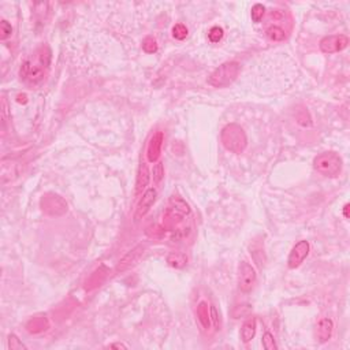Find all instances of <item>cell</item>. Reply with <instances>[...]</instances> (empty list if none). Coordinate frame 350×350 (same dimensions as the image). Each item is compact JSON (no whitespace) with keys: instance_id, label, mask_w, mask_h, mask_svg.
I'll return each mask as SVG.
<instances>
[{"instance_id":"18","label":"cell","mask_w":350,"mask_h":350,"mask_svg":"<svg viewBox=\"0 0 350 350\" xmlns=\"http://www.w3.org/2000/svg\"><path fill=\"white\" fill-rule=\"evenodd\" d=\"M266 33H267L268 38L272 40V42H284V38H286V33H284V29L276 25L270 26Z\"/></svg>"},{"instance_id":"2","label":"cell","mask_w":350,"mask_h":350,"mask_svg":"<svg viewBox=\"0 0 350 350\" xmlns=\"http://www.w3.org/2000/svg\"><path fill=\"white\" fill-rule=\"evenodd\" d=\"M220 141L227 150L237 154H242L248 146L246 133L237 124H228L222 129Z\"/></svg>"},{"instance_id":"27","label":"cell","mask_w":350,"mask_h":350,"mask_svg":"<svg viewBox=\"0 0 350 350\" xmlns=\"http://www.w3.org/2000/svg\"><path fill=\"white\" fill-rule=\"evenodd\" d=\"M211 323L214 324L215 330L219 331L222 327V319H220V312L218 310L215 305H211Z\"/></svg>"},{"instance_id":"19","label":"cell","mask_w":350,"mask_h":350,"mask_svg":"<svg viewBox=\"0 0 350 350\" xmlns=\"http://www.w3.org/2000/svg\"><path fill=\"white\" fill-rule=\"evenodd\" d=\"M249 249H250V256L253 258V260L256 262V264H258V267L262 268V264H260V258H258V254H260L262 258H264V246H262V244L260 241H253V244H250Z\"/></svg>"},{"instance_id":"13","label":"cell","mask_w":350,"mask_h":350,"mask_svg":"<svg viewBox=\"0 0 350 350\" xmlns=\"http://www.w3.org/2000/svg\"><path fill=\"white\" fill-rule=\"evenodd\" d=\"M50 327H51V323L46 314H37L34 318L29 319V322L26 323V330L30 334H42V332L48 331Z\"/></svg>"},{"instance_id":"24","label":"cell","mask_w":350,"mask_h":350,"mask_svg":"<svg viewBox=\"0 0 350 350\" xmlns=\"http://www.w3.org/2000/svg\"><path fill=\"white\" fill-rule=\"evenodd\" d=\"M262 346H264V349H267V350L278 349V345H276V342H275L274 335L271 334V332H268V331L267 332H264V335H262Z\"/></svg>"},{"instance_id":"1","label":"cell","mask_w":350,"mask_h":350,"mask_svg":"<svg viewBox=\"0 0 350 350\" xmlns=\"http://www.w3.org/2000/svg\"><path fill=\"white\" fill-rule=\"evenodd\" d=\"M51 50L46 46H40L33 58L26 59L25 62L22 63L21 70H20V76L22 80L30 84L40 82L51 64Z\"/></svg>"},{"instance_id":"12","label":"cell","mask_w":350,"mask_h":350,"mask_svg":"<svg viewBox=\"0 0 350 350\" xmlns=\"http://www.w3.org/2000/svg\"><path fill=\"white\" fill-rule=\"evenodd\" d=\"M334 332V322L330 318H322L316 324V338L320 344L328 342Z\"/></svg>"},{"instance_id":"9","label":"cell","mask_w":350,"mask_h":350,"mask_svg":"<svg viewBox=\"0 0 350 350\" xmlns=\"http://www.w3.org/2000/svg\"><path fill=\"white\" fill-rule=\"evenodd\" d=\"M156 198H158V192H156V189H154V188L146 189V190L144 192V194H142V198L140 200L138 206L136 208L134 220H141V219L150 212V208L154 206V204L156 202Z\"/></svg>"},{"instance_id":"23","label":"cell","mask_w":350,"mask_h":350,"mask_svg":"<svg viewBox=\"0 0 350 350\" xmlns=\"http://www.w3.org/2000/svg\"><path fill=\"white\" fill-rule=\"evenodd\" d=\"M224 36V30L222 29L220 26H214L208 32V38L211 42H219Z\"/></svg>"},{"instance_id":"21","label":"cell","mask_w":350,"mask_h":350,"mask_svg":"<svg viewBox=\"0 0 350 350\" xmlns=\"http://www.w3.org/2000/svg\"><path fill=\"white\" fill-rule=\"evenodd\" d=\"M188 34H189V30H188V28L184 24H176L172 28V36L176 40H185Z\"/></svg>"},{"instance_id":"4","label":"cell","mask_w":350,"mask_h":350,"mask_svg":"<svg viewBox=\"0 0 350 350\" xmlns=\"http://www.w3.org/2000/svg\"><path fill=\"white\" fill-rule=\"evenodd\" d=\"M314 170L328 178H335L342 172L344 162L340 154L335 152H323L314 159Z\"/></svg>"},{"instance_id":"10","label":"cell","mask_w":350,"mask_h":350,"mask_svg":"<svg viewBox=\"0 0 350 350\" xmlns=\"http://www.w3.org/2000/svg\"><path fill=\"white\" fill-rule=\"evenodd\" d=\"M145 253V246L144 245H137L136 248H133L130 252H128V254H124V258L118 262L116 266V272H124V271H128L129 268L134 267L138 260Z\"/></svg>"},{"instance_id":"17","label":"cell","mask_w":350,"mask_h":350,"mask_svg":"<svg viewBox=\"0 0 350 350\" xmlns=\"http://www.w3.org/2000/svg\"><path fill=\"white\" fill-rule=\"evenodd\" d=\"M188 262L186 254L180 252H172L167 256V264L172 268H184Z\"/></svg>"},{"instance_id":"29","label":"cell","mask_w":350,"mask_h":350,"mask_svg":"<svg viewBox=\"0 0 350 350\" xmlns=\"http://www.w3.org/2000/svg\"><path fill=\"white\" fill-rule=\"evenodd\" d=\"M104 278H106V274H102V270H98V271L90 276V279H89V284H92L89 288H96V286H98V284L103 282Z\"/></svg>"},{"instance_id":"3","label":"cell","mask_w":350,"mask_h":350,"mask_svg":"<svg viewBox=\"0 0 350 350\" xmlns=\"http://www.w3.org/2000/svg\"><path fill=\"white\" fill-rule=\"evenodd\" d=\"M240 72H241V64L238 62L236 60L224 62L210 74L206 82L214 88H226L237 80Z\"/></svg>"},{"instance_id":"16","label":"cell","mask_w":350,"mask_h":350,"mask_svg":"<svg viewBox=\"0 0 350 350\" xmlns=\"http://www.w3.org/2000/svg\"><path fill=\"white\" fill-rule=\"evenodd\" d=\"M197 319H198V323L201 324L202 330H208L211 327V312H210V308H208V304L206 301H201L197 305Z\"/></svg>"},{"instance_id":"6","label":"cell","mask_w":350,"mask_h":350,"mask_svg":"<svg viewBox=\"0 0 350 350\" xmlns=\"http://www.w3.org/2000/svg\"><path fill=\"white\" fill-rule=\"evenodd\" d=\"M258 282V275L254 268L246 262H240L238 267V288L242 293H250Z\"/></svg>"},{"instance_id":"20","label":"cell","mask_w":350,"mask_h":350,"mask_svg":"<svg viewBox=\"0 0 350 350\" xmlns=\"http://www.w3.org/2000/svg\"><path fill=\"white\" fill-rule=\"evenodd\" d=\"M264 12H266V7H264L262 4H260V3H256V4L252 7V10H250L252 21L258 24V22L262 21V16H264Z\"/></svg>"},{"instance_id":"25","label":"cell","mask_w":350,"mask_h":350,"mask_svg":"<svg viewBox=\"0 0 350 350\" xmlns=\"http://www.w3.org/2000/svg\"><path fill=\"white\" fill-rule=\"evenodd\" d=\"M142 50L146 54H154L158 51V42L154 40V37H146L142 42Z\"/></svg>"},{"instance_id":"15","label":"cell","mask_w":350,"mask_h":350,"mask_svg":"<svg viewBox=\"0 0 350 350\" xmlns=\"http://www.w3.org/2000/svg\"><path fill=\"white\" fill-rule=\"evenodd\" d=\"M256 330H258V320H256V318H249L248 320H245L241 327V332H240L242 342L244 344L250 342L254 338V335H256Z\"/></svg>"},{"instance_id":"22","label":"cell","mask_w":350,"mask_h":350,"mask_svg":"<svg viewBox=\"0 0 350 350\" xmlns=\"http://www.w3.org/2000/svg\"><path fill=\"white\" fill-rule=\"evenodd\" d=\"M7 344H8V348L11 350H26L28 346L22 344V340L16 336V334L8 335V340H7Z\"/></svg>"},{"instance_id":"14","label":"cell","mask_w":350,"mask_h":350,"mask_svg":"<svg viewBox=\"0 0 350 350\" xmlns=\"http://www.w3.org/2000/svg\"><path fill=\"white\" fill-rule=\"evenodd\" d=\"M150 172L148 168V164L145 162H141V164L137 171V180H136V194H141L142 192L146 190V186L150 185Z\"/></svg>"},{"instance_id":"30","label":"cell","mask_w":350,"mask_h":350,"mask_svg":"<svg viewBox=\"0 0 350 350\" xmlns=\"http://www.w3.org/2000/svg\"><path fill=\"white\" fill-rule=\"evenodd\" d=\"M108 348H111V349H128V346L124 345V344H120V342H115V344H111Z\"/></svg>"},{"instance_id":"28","label":"cell","mask_w":350,"mask_h":350,"mask_svg":"<svg viewBox=\"0 0 350 350\" xmlns=\"http://www.w3.org/2000/svg\"><path fill=\"white\" fill-rule=\"evenodd\" d=\"M154 180L156 184L162 182V180L164 178V167H163V163L162 162H158L154 167Z\"/></svg>"},{"instance_id":"7","label":"cell","mask_w":350,"mask_h":350,"mask_svg":"<svg viewBox=\"0 0 350 350\" xmlns=\"http://www.w3.org/2000/svg\"><path fill=\"white\" fill-rule=\"evenodd\" d=\"M349 37L346 34H331L323 37L319 42L320 51L324 54H336L344 51L349 46Z\"/></svg>"},{"instance_id":"8","label":"cell","mask_w":350,"mask_h":350,"mask_svg":"<svg viewBox=\"0 0 350 350\" xmlns=\"http://www.w3.org/2000/svg\"><path fill=\"white\" fill-rule=\"evenodd\" d=\"M309 250H310V245H309L308 241L302 240V241L297 242V244L292 248L290 253H288V267L290 268V270L298 268L304 262L305 258H308Z\"/></svg>"},{"instance_id":"26","label":"cell","mask_w":350,"mask_h":350,"mask_svg":"<svg viewBox=\"0 0 350 350\" xmlns=\"http://www.w3.org/2000/svg\"><path fill=\"white\" fill-rule=\"evenodd\" d=\"M11 34H12V26H11V24L3 20L0 22V38L7 40L8 37H11Z\"/></svg>"},{"instance_id":"11","label":"cell","mask_w":350,"mask_h":350,"mask_svg":"<svg viewBox=\"0 0 350 350\" xmlns=\"http://www.w3.org/2000/svg\"><path fill=\"white\" fill-rule=\"evenodd\" d=\"M163 142H164V134L162 132H158L150 137L148 146H146V159H148L150 163H158L159 162Z\"/></svg>"},{"instance_id":"5","label":"cell","mask_w":350,"mask_h":350,"mask_svg":"<svg viewBox=\"0 0 350 350\" xmlns=\"http://www.w3.org/2000/svg\"><path fill=\"white\" fill-rule=\"evenodd\" d=\"M40 206L44 214L50 216H62L67 212V202L55 193H46L40 200Z\"/></svg>"},{"instance_id":"31","label":"cell","mask_w":350,"mask_h":350,"mask_svg":"<svg viewBox=\"0 0 350 350\" xmlns=\"http://www.w3.org/2000/svg\"><path fill=\"white\" fill-rule=\"evenodd\" d=\"M349 208L350 204H345V206H344V216H345L346 219H349Z\"/></svg>"}]
</instances>
